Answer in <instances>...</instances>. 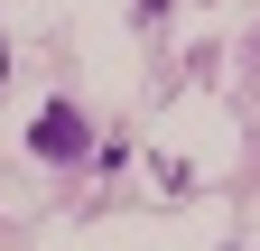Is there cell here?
<instances>
[{
	"label": "cell",
	"instance_id": "obj_1",
	"mask_svg": "<svg viewBox=\"0 0 260 251\" xmlns=\"http://www.w3.org/2000/svg\"><path fill=\"white\" fill-rule=\"evenodd\" d=\"M28 149H38V159H84V112L75 103H47L38 131H28Z\"/></svg>",
	"mask_w": 260,
	"mask_h": 251
}]
</instances>
